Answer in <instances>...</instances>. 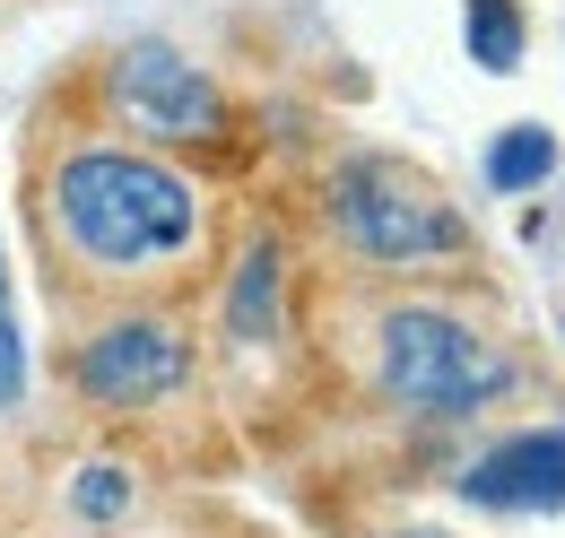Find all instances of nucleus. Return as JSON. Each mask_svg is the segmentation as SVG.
<instances>
[{"label":"nucleus","instance_id":"obj_1","mask_svg":"<svg viewBox=\"0 0 565 538\" xmlns=\"http://www.w3.org/2000/svg\"><path fill=\"white\" fill-rule=\"evenodd\" d=\"M53 226L87 269H157L183 261L201 235V192L131 148H78L53 174Z\"/></svg>","mask_w":565,"mask_h":538},{"label":"nucleus","instance_id":"obj_2","mask_svg":"<svg viewBox=\"0 0 565 538\" xmlns=\"http://www.w3.org/2000/svg\"><path fill=\"white\" fill-rule=\"evenodd\" d=\"M331 226L349 235L356 261H374V269H452L479 252L470 217L401 157H349L331 174Z\"/></svg>","mask_w":565,"mask_h":538},{"label":"nucleus","instance_id":"obj_3","mask_svg":"<svg viewBox=\"0 0 565 538\" xmlns=\"http://www.w3.org/2000/svg\"><path fill=\"white\" fill-rule=\"evenodd\" d=\"M374 374H383V391L401 408L470 417V408H488L513 383V356L488 331H470L461 313H444V304H392L374 322Z\"/></svg>","mask_w":565,"mask_h":538},{"label":"nucleus","instance_id":"obj_4","mask_svg":"<svg viewBox=\"0 0 565 538\" xmlns=\"http://www.w3.org/2000/svg\"><path fill=\"white\" fill-rule=\"evenodd\" d=\"M71 383L96 408H157V400H174V391L192 383V347H183L174 322L131 313V322H105V331L71 356Z\"/></svg>","mask_w":565,"mask_h":538},{"label":"nucleus","instance_id":"obj_5","mask_svg":"<svg viewBox=\"0 0 565 538\" xmlns=\"http://www.w3.org/2000/svg\"><path fill=\"white\" fill-rule=\"evenodd\" d=\"M114 105L148 139H217L226 131V96L201 62H183L174 44H131L114 62Z\"/></svg>","mask_w":565,"mask_h":538},{"label":"nucleus","instance_id":"obj_6","mask_svg":"<svg viewBox=\"0 0 565 538\" xmlns=\"http://www.w3.org/2000/svg\"><path fill=\"white\" fill-rule=\"evenodd\" d=\"M461 495H470V504H495V513H557L565 504V426H540V434L495 443L488 461H470Z\"/></svg>","mask_w":565,"mask_h":538},{"label":"nucleus","instance_id":"obj_7","mask_svg":"<svg viewBox=\"0 0 565 538\" xmlns=\"http://www.w3.org/2000/svg\"><path fill=\"white\" fill-rule=\"evenodd\" d=\"M557 174V139L540 131V122H513V131L488 148V183L495 192H540Z\"/></svg>","mask_w":565,"mask_h":538},{"label":"nucleus","instance_id":"obj_8","mask_svg":"<svg viewBox=\"0 0 565 538\" xmlns=\"http://www.w3.org/2000/svg\"><path fill=\"white\" fill-rule=\"evenodd\" d=\"M461 26H470V62L479 69H513L522 62V9H513V0H470Z\"/></svg>","mask_w":565,"mask_h":538},{"label":"nucleus","instance_id":"obj_9","mask_svg":"<svg viewBox=\"0 0 565 538\" xmlns=\"http://www.w3.org/2000/svg\"><path fill=\"white\" fill-rule=\"evenodd\" d=\"M270 295H279V252L262 244L244 261V287H235V338H270Z\"/></svg>","mask_w":565,"mask_h":538},{"label":"nucleus","instance_id":"obj_10","mask_svg":"<svg viewBox=\"0 0 565 538\" xmlns=\"http://www.w3.org/2000/svg\"><path fill=\"white\" fill-rule=\"evenodd\" d=\"M87 521H122L131 513V477L122 470H78V495H71Z\"/></svg>","mask_w":565,"mask_h":538},{"label":"nucleus","instance_id":"obj_11","mask_svg":"<svg viewBox=\"0 0 565 538\" xmlns=\"http://www.w3.org/2000/svg\"><path fill=\"white\" fill-rule=\"evenodd\" d=\"M26 391V356H18V322H9V304H0V408Z\"/></svg>","mask_w":565,"mask_h":538},{"label":"nucleus","instance_id":"obj_12","mask_svg":"<svg viewBox=\"0 0 565 538\" xmlns=\"http://www.w3.org/2000/svg\"><path fill=\"white\" fill-rule=\"evenodd\" d=\"M0 304H9V278H0Z\"/></svg>","mask_w":565,"mask_h":538},{"label":"nucleus","instance_id":"obj_13","mask_svg":"<svg viewBox=\"0 0 565 538\" xmlns=\"http://www.w3.org/2000/svg\"><path fill=\"white\" fill-rule=\"evenodd\" d=\"M409 538H418V530H409Z\"/></svg>","mask_w":565,"mask_h":538}]
</instances>
